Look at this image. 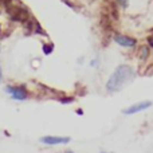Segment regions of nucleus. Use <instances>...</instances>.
I'll return each instance as SVG.
<instances>
[{
  "label": "nucleus",
  "instance_id": "f257e3e1",
  "mask_svg": "<svg viewBox=\"0 0 153 153\" xmlns=\"http://www.w3.org/2000/svg\"><path fill=\"white\" fill-rule=\"evenodd\" d=\"M134 70L128 65H121L116 69V71L111 74L109 78L108 83H106V89L110 93H116L120 89L125 86V83H128L129 81H132L134 78Z\"/></svg>",
  "mask_w": 153,
  "mask_h": 153
},
{
  "label": "nucleus",
  "instance_id": "f03ea898",
  "mask_svg": "<svg viewBox=\"0 0 153 153\" xmlns=\"http://www.w3.org/2000/svg\"><path fill=\"white\" fill-rule=\"evenodd\" d=\"M5 91L16 101H24L27 98V95H28L27 90L23 86H7Z\"/></svg>",
  "mask_w": 153,
  "mask_h": 153
},
{
  "label": "nucleus",
  "instance_id": "7ed1b4c3",
  "mask_svg": "<svg viewBox=\"0 0 153 153\" xmlns=\"http://www.w3.org/2000/svg\"><path fill=\"white\" fill-rule=\"evenodd\" d=\"M152 106V102L151 101H144V102H138V103H134V105L129 106L124 110V114L126 116H130V114H136V113H140V111H144L146 109H149Z\"/></svg>",
  "mask_w": 153,
  "mask_h": 153
},
{
  "label": "nucleus",
  "instance_id": "20e7f679",
  "mask_svg": "<svg viewBox=\"0 0 153 153\" xmlns=\"http://www.w3.org/2000/svg\"><path fill=\"white\" fill-rule=\"evenodd\" d=\"M70 141L69 137H59V136H45L40 138V143L46 144V145H62V144H67Z\"/></svg>",
  "mask_w": 153,
  "mask_h": 153
},
{
  "label": "nucleus",
  "instance_id": "39448f33",
  "mask_svg": "<svg viewBox=\"0 0 153 153\" xmlns=\"http://www.w3.org/2000/svg\"><path fill=\"white\" fill-rule=\"evenodd\" d=\"M114 42L117 43V45L122 46V47H126V48H132L136 46V39L134 38H130V36H126V35H121V34H117L114 35Z\"/></svg>",
  "mask_w": 153,
  "mask_h": 153
},
{
  "label": "nucleus",
  "instance_id": "423d86ee",
  "mask_svg": "<svg viewBox=\"0 0 153 153\" xmlns=\"http://www.w3.org/2000/svg\"><path fill=\"white\" fill-rule=\"evenodd\" d=\"M148 55H149V48L148 47H143L141 48V59H146L148 58Z\"/></svg>",
  "mask_w": 153,
  "mask_h": 153
},
{
  "label": "nucleus",
  "instance_id": "0eeeda50",
  "mask_svg": "<svg viewBox=\"0 0 153 153\" xmlns=\"http://www.w3.org/2000/svg\"><path fill=\"white\" fill-rule=\"evenodd\" d=\"M116 1L121 8H126L128 4H129V0H116Z\"/></svg>",
  "mask_w": 153,
  "mask_h": 153
},
{
  "label": "nucleus",
  "instance_id": "6e6552de",
  "mask_svg": "<svg viewBox=\"0 0 153 153\" xmlns=\"http://www.w3.org/2000/svg\"><path fill=\"white\" fill-rule=\"evenodd\" d=\"M43 51H45V54H50L51 51H53V45H45L43 46Z\"/></svg>",
  "mask_w": 153,
  "mask_h": 153
},
{
  "label": "nucleus",
  "instance_id": "1a4fd4ad",
  "mask_svg": "<svg viewBox=\"0 0 153 153\" xmlns=\"http://www.w3.org/2000/svg\"><path fill=\"white\" fill-rule=\"evenodd\" d=\"M1 78H3V74H1V66H0V82H1Z\"/></svg>",
  "mask_w": 153,
  "mask_h": 153
},
{
  "label": "nucleus",
  "instance_id": "9d476101",
  "mask_svg": "<svg viewBox=\"0 0 153 153\" xmlns=\"http://www.w3.org/2000/svg\"><path fill=\"white\" fill-rule=\"evenodd\" d=\"M101 153H110V152H101Z\"/></svg>",
  "mask_w": 153,
  "mask_h": 153
},
{
  "label": "nucleus",
  "instance_id": "9b49d317",
  "mask_svg": "<svg viewBox=\"0 0 153 153\" xmlns=\"http://www.w3.org/2000/svg\"><path fill=\"white\" fill-rule=\"evenodd\" d=\"M67 153H73V152H67Z\"/></svg>",
  "mask_w": 153,
  "mask_h": 153
}]
</instances>
